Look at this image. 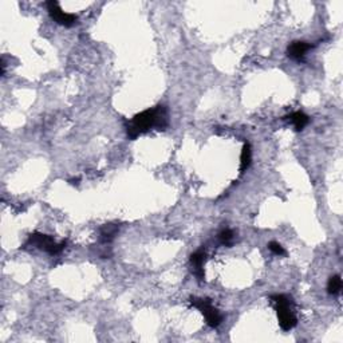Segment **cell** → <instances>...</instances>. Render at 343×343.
<instances>
[{
	"label": "cell",
	"mask_w": 343,
	"mask_h": 343,
	"mask_svg": "<svg viewBox=\"0 0 343 343\" xmlns=\"http://www.w3.org/2000/svg\"><path fill=\"white\" fill-rule=\"evenodd\" d=\"M168 126V113L164 106H155L148 109L142 113L136 114L126 127L127 137L130 140H136L137 137L144 133H148L152 129L164 130Z\"/></svg>",
	"instance_id": "1"
},
{
	"label": "cell",
	"mask_w": 343,
	"mask_h": 343,
	"mask_svg": "<svg viewBox=\"0 0 343 343\" xmlns=\"http://www.w3.org/2000/svg\"><path fill=\"white\" fill-rule=\"evenodd\" d=\"M271 302L275 305L276 308L277 320H279V326L283 331H290L296 326L298 319H296L295 312H294V302L288 295L284 294H276L272 295Z\"/></svg>",
	"instance_id": "2"
},
{
	"label": "cell",
	"mask_w": 343,
	"mask_h": 343,
	"mask_svg": "<svg viewBox=\"0 0 343 343\" xmlns=\"http://www.w3.org/2000/svg\"><path fill=\"white\" fill-rule=\"evenodd\" d=\"M26 245H31V247H35V248L46 251V252H48L50 255H58V254H61L62 251L65 249V247H66V241L57 243L55 240L52 239L51 236L44 235V233H39V232H35V233H33V235H30Z\"/></svg>",
	"instance_id": "3"
},
{
	"label": "cell",
	"mask_w": 343,
	"mask_h": 343,
	"mask_svg": "<svg viewBox=\"0 0 343 343\" xmlns=\"http://www.w3.org/2000/svg\"><path fill=\"white\" fill-rule=\"evenodd\" d=\"M191 305L193 307H196L205 316L207 323L213 329L220 326L221 322H223V316H221L220 311L217 310L216 307H213L211 301L207 299V298H191Z\"/></svg>",
	"instance_id": "4"
},
{
	"label": "cell",
	"mask_w": 343,
	"mask_h": 343,
	"mask_svg": "<svg viewBox=\"0 0 343 343\" xmlns=\"http://www.w3.org/2000/svg\"><path fill=\"white\" fill-rule=\"evenodd\" d=\"M46 5H47L50 16H51L52 19L55 20L58 24H62V26H65V27H71V26H74V24L76 23V19H78L76 15L65 12V11L61 8V5H59L58 1L51 0V1H47V4Z\"/></svg>",
	"instance_id": "5"
},
{
	"label": "cell",
	"mask_w": 343,
	"mask_h": 343,
	"mask_svg": "<svg viewBox=\"0 0 343 343\" xmlns=\"http://www.w3.org/2000/svg\"><path fill=\"white\" fill-rule=\"evenodd\" d=\"M205 259H207V255H205V251L204 249H198L194 254H192L191 256V264L193 266V273L194 276L197 277L198 280H202L205 273H204V263H205Z\"/></svg>",
	"instance_id": "6"
},
{
	"label": "cell",
	"mask_w": 343,
	"mask_h": 343,
	"mask_svg": "<svg viewBox=\"0 0 343 343\" xmlns=\"http://www.w3.org/2000/svg\"><path fill=\"white\" fill-rule=\"evenodd\" d=\"M311 48V44L305 42H292L288 48H287V54L288 57L295 59V61H301L305 55V52Z\"/></svg>",
	"instance_id": "7"
},
{
	"label": "cell",
	"mask_w": 343,
	"mask_h": 343,
	"mask_svg": "<svg viewBox=\"0 0 343 343\" xmlns=\"http://www.w3.org/2000/svg\"><path fill=\"white\" fill-rule=\"evenodd\" d=\"M286 118L291 121V123L294 125V127H295V130H298V132H299V130H303L305 125L310 122L308 115H305L303 112H295V113H292L291 115H288V117Z\"/></svg>",
	"instance_id": "8"
},
{
	"label": "cell",
	"mask_w": 343,
	"mask_h": 343,
	"mask_svg": "<svg viewBox=\"0 0 343 343\" xmlns=\"http://www.w3.org/2000/svg\"><path fill=\"white\" fill-rule=\"evenodd\" d=\"M251 160H252L251 146H249V144H244L243 151H241V157H240V170L241 172L248 169V166L251 165Z\"/></svg>",
	"instance_id": "9"
},
{
	"label": "cell",
	"mask_w": 343,
	"mask_h": 343,
	"mask_svg": "<svg viewBox=\"0 0 343 343\" xmlns=\"http://www.w3.org/2000/svg\"><path fill=\"white\" fill-rule=\"evenodd\" d=\"M118 227L113 226V224H106V226L101 229V241L102 243H110L114 239V236L117 233Z\"/></svg>",
	"instance_id": "10"
},
{
	"label": "cell",
	"mask_w": 343,
	"mask_h": 343,
	"mask_svg": "<svg viewBox=\"0 0 343 343\" xmlns=\"http://www.w3.org/2000/svg\"><path fill=\"white\" fill-rule=\"evenodd\" d=\"M342 290V279L339 275H335V276H331L329 280V284H327V292L330 295H337Z\"/></svg>",
	"instance_id": "11"
},
{
	"label": "cell",
	"mask_w": 343,
	"mask_h": 343,
	"mask_svg": "<svg viewBox=\"0 0 343 343\" xmlns=\"http://www.w3.org/2000/svg\"><path fill=\"white\" fill-rule=\"evenodd\" d=\"M219 240H220L221 244L224 245H230V243H232V240H233V232H232V229H223L219 233Z\"/></svg>",
	"instance_id": "12"
},
{
	"label": "cell",
	"mask_w": 343,
	"mask_h": 343,
	"mask_svg": "<svg viewBox=\"0 0 343 343\" xmlns=\"http://www.w3.org/2000/svg\"><path fill=\"white\" fill-rule=\"evenodd\" d=\"M268 248L271 249V252H273L275 255H279V256H284V255H286L284 248H283L279 243H276V241H271V243L268 244Z\"/></svg>",
	"instance_id": "13"
},
{
	"label": "cell",
	"mask_w": 343,
	"mask_h": 343,
	"mask_svg": "<svg viewBox=\"0 0 343 343\" xmlns=\"http://www.w3.org/2000/svg\"><path fill=\"white\" fill-rule=\"evenodd\" d=\"M69 183L71 184V185H76V184H78L79 183V179H76V180H70Z\"/></svg>",
	"instance_id": "14"
}]
</instances>
